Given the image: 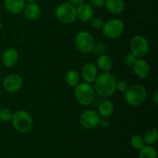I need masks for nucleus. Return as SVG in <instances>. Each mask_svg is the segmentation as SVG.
<instances>
[{
	"instance_id": "obj_1",
	"label": "nucleus",
	"mask_w": 158,
	"mask_h": 158,
	"mask_svg": "<svg viewBox=\"0 0 158 158\" xmlns=\"http://www.w3.org/2000/svg\"><path fill=\"white\" fill-rule=\"evenodd\" d=\"M117 80L114 74L110 72L102 73L97 76L94 81V90L100 97L108 98L115 93Z\"/></svg>"
},
{
	"instance_id": "obj_2",
	"label": "nucleus",
	"mask_w": 158,
	"mask_h": 158,
	"mask_svg": "<svg viewBox=\"0 0 158 158\" xmlns=\"http://www.w3.org/2000/svg\"><path fill=\"white\" fill-rule=\"evenodd\" d=\"M74 96L77 101L82 106H89L94 102L96 93L90 83L83 82L79 83L74 87Z\"/></svg>"
},
{
	"instance_id": "obj_3",
	"label": "nucleus",
	"mask_w": 158,
	"mask_h": 158,
	"mask_svg": "<svg viewBox=\"0 0 158 158\" xmlns=\"http://www.w3.org/2000/svg\"><path fill=\"white\" fill-rule=\"evenodd\" d=\"M147 89L142 85L136 84L129 86L124 93V100L127 104L132 106L141 105L147 97Z\"/></svg>"
},
{
	"instance_id": "obj_4",
	"label": "nucleus",
	"mask_w": 158,
	"mask_h": 158,
	"mask_svg": "<svg viewBox=\"0 0 158 158\" xmlns=\"http://www.w3.org/2000/svg\"><path fill=\"white\" fill-rule=\"evenodd\" d=\"M11 121L14 129L22 134L29 132L32 127V117L27 111L23 110H20L13 114Z\"/></svg>"
},
{
	"instance_id": "obj_5",
	"label": "nucleus",
	"mask_w": 158,
	"mask_h": 158,
	"mask_svg": "<svg viewBox=\"0 0 158 158\" xmlns=\"http://www.w3.org/2000/svg\"><path fill=\"white\" fill-rule=\"evenodd\" d=\"M55 15L63 24H72L77 19L76 7L69 2L61 3L56 9Z\"/></svg>"
},
{
	"instance_id": "obj_6",
	"label": "nucleus",
	"mask_w": 158,
	"mask_h": 158,
	"mask_svg": "<svg viewBox=\"0 0 158 158\" xmlns=\"http://www.w3.org/2000/svg\"><path fill=\"white\" fill-rule=\"evenodd\" d=\"M125 26L123 22L120 19H113L104 23L102 30L105 37L110 40H115L123 35Z\"/></svg>"
},
{
	"instance_id": "obj_7",
	"label": "nucleus",
	"mask_w": 158,
	"mask_h": 158,
	"mask_svg": "<svg viewBox=\"0 0 158 158\" xmlns=\"http://www.w3.org/2000/svg\"><path fill=\"white\" fill-rule=\"evenodd\" d=\"M75 45L77 49L83 54L90 53L95 45L94 36L87 31L78 32L75 37Z\"/></svg>"
},
{
	"instance_id": "obj_8",
	"label": "nucleus",
	"mask_w": 158,
	"mask_h": 158,
	"mask_svg": "<svg viewBox=\"0 0 158 158\" xmlns=\"http://www.w3.org/2000/svg\"><path fill=\"white\" fill-rule=\"evenodd\" d=\"M131 52L137 58H143L149 52L150 45L148 40L141 35H136L131 39Z\"/></svg>"
},
{
	"instance_id": "obj_9",
	"label": "nucleus",
	"mask_w": 158,
	"mask_h": 158,
	"mask_svg": "<svg viewBox=\"0 0 158 158\" xmlns=\"http://www.w3.org/2000/svg\"><path fill=\"white\" fill-rule=\"evenodd\" d=\"M101 117L95 110H86L80 117V123L86 130H94L99 126Z\"/></svg>"
},
{
	"instance_id": "obj_10",
	"label": "nucleus",
	"mask_w": 158,
	"mask_h": 158,
	"mask_svg": "<svg viewBox=\"0 0 158 158\" xmlns=\"http://www.w3.org/2000/svg\"><path fill=\"white\" fill-rule=\"evenodd\" d=\"M3 88L9 93H15L21 89L23 86V78L16 73L6 76L2 82Z\"/></svg>"
},
{
	"instance_id": "obj_11",
	"label": "nucleus",
	"mask_w": 158,
	"mask_h": 158,
	"mask_svg": "<svg viewBox=\"0 0 158 158\" xmlns=\"http://www.w3.org/2000/svg\"><path fill=\"white\" fill-rule=\"evenodd\" d=\"M81 76L84 82L91 84L94 83L98 76V68L93 63H86L82 67Z\"/></svg>"
},
{
	"instance_id": "obj_12",
	"label": "nucleus",
	"mask_w": 158,
	"mask_h": 158,
	"mask_svg": "<svg viewBox=\"0 0 158 158\" xmlns=\"http://www.w3.org/2000/svg\"><path fill=\"white\" fill-rule=\"evenodd\" d=\"M135 75L140 79H147L150 75L151 69L148 62L143 58H137L133 65Z\"/></svg>"
},
{
	"instance_id": "obj_13",
	"label": "nucleus",
	"mask_w": 158,
	"mask_h": 158,
	"mask_svg": "<svg viewBox=\"0 0 158 158\" xmlns=\"http://www.w3.org/2000/svg\"><path fill=\"white\" fill-rule=\"evenodd\" d=\"M77 18L83 23L89 22L94 15V8L89 3H83L76 8Z\"/></svg>"
},
{
	"instance_id": "obj_14",
	"label": "nucleus",
	"mask_w": 158,
	"mask_h": 158,
	"mask_svg": "<svg viewBox=\"0 0 158 158\" xmlns=\"http://www.w3.org/2000/svg\"><path fill=\"white\" fill-rule=\"evenodd\" d=\"M19 60V53L16 49L13 48H8L2 55V61L5 66L11 68L17 64Z\"/></svg>"
},
{
	"instance_id": "obj_15",
	"label": "nucleus",
	"mask_w": 158,
	"mask_h": 158,
	"mask_svg": "<svg viewBox=\"0 0 158 158\" xmlns=\"http://www.w3.org/2000/svg\"><path fill=\"white\" fill-rule=\"evenodd\" d=\"M104 6L111 14L118 15L124 11L125 3L123 0H105Z\"/></svg>"
},
{
	"instance_id": "obj_16",
	"label": "nucleus",
	"mask_w": 158,
	"mask_h": 158,
	"mask_svg": "<svg viewBox=\"0 0 158 158\" xmlns=\"http://www.w3.org/2000/svg\"><path fill=\"white\" fill-rule=\"evenodd\" d=\"M23 12L26 18L31 21L38 19L41 15L40 7L35 2H29L26 5L23 9Z\"/></svg>"
},
{
	"instance_id": "obj_17",
	"label": "nucleus",
	"mask_w": 158,
	"mask_h": 158,
	"mask_svg": "<svg viewBox=\"0 0 158 158\" xmlns=\"http://www.w3.org/2000/svg\"><path fill=\"white\" fill-rule=\"evenodd\" d=\"M26 1L25 0H5L4 7L12 14H19L23 11Z\"/></svg>"
},
{
	"instance_id": "obj_18",
	"label": "nucleus",
	"mask_w": 158,
	"mask_h": 158,
	"mask_svg": "<svg viewBox=\"0 0 158 158\" xmlns=\"http://www.w3.org/2000/svg\"><path fill=\"white\" fill-rule=\"evenodd\" d=\"M96 66L103 73L110 72L113 67V60L110 56L105 53L102 54L97 57Z\"/></svg>"
},
{
	"instance_id": "obj_19",
	"label": "nucleus",
	"mask_w": 158,
	"mask_h": 158,
	"mask_svg": "<svg viewBox=\"0 0 158 158\" xmlns=\"http://www.w3.org/2000/svg\"><path fill=\"white\" fill-rule=\"evenodd\" d=\"M101 117L109 118L114 113V105L110 100H103L100 103L98 106V111Z\"/></svg>"
},
{
	"instance_id": "obj_20",
	"label": "nucleus",
	"mask_w": 158,
	"mask_h": 158,
	"mask_svg": "<svg viewBox=\"0 0 158 158\" xmlns=\"http://www.w3.org/2000/svg\"><path fill=\"white\" fill-rule=\"evenodd\" d=\"M65 81L66 84L70 87H75L80 83V75L75 69L67 71L65 75Z\"/></svg>"
},
{
	"instance_id": "obj_21",
	"label": "nucleus",
	"mask_w": 158,
	"mask_h": 158,
	"mask_svg": "<svg viewBox=\"0 0 158 158\" xmlns=\"http://www.w3.org/2000/svg\"><path fill=\"white\" fill-rule=\"evenodd\" d=\"M157 150L152 147V145H146L143 146L140 150L138 158H157Z\"/></svg>"
},
{
	"instance_id": "obj_22",
	"label": "nucleus",
	"mask_w": 158,
	"mask_h": 158,
	"mask_svg": "<svg viewBox=\"0 0 158 158\" xmlns=\"http://www.w3.org/2000/svg\"><path fill=\"white\" fill-rule=\"evenodd\" d=\"M144 143L148 145H153L157 141L158 131L154 128H151L146 131L143 136Z\"/></svg>"
},
{
	"instance_id": "obj_23",
	"label": "nucleus",
	"mask_w": 158,
	"mask_h": 158,
	"mask_svg": "<svg viewBox=\"0 0 158 158\" xmlns=\"http://www.w3.org/2000/svg\"><path fill=\"white\" fill-rule=\"evenodd\" d=\"M131 145L136 150H140L145 145L144 140L142 136L134 135L131 138Z\"/></svg>"
},
{
	"instance_id": "obj_24",
	"label": "nucleus",
	"mask_w": 158,
	"mask_h": 158,
	"mask_svg": "<svg viewBox=\"0 0 158 158\" xmlns=\"http://www.w3.org/2000/svg\"><path fill=\"white\" fill-rule=\"evenodd\" d=\"M106 45L103 42H99V43H96L94 46V49H93L92 52L94 53V55L96 56H100L102 54H104L106 52Z\"/></svg>"
},
{
	"instance_id": "obj_25",
	"label": "nucleus",
	"mask_w": 158,
	"mask_h": 158,
	"mask_svg": "<svg viewBox=\"0 0 158 158\" xmlns=\"http://www.w3.org/2000/svg\"><path fill=\"white\" fill-rule=\"evenodd\" d=\"M13 114L9 108H2L0 110V120L2 122H9L12 120Z\"/></svg>"
},
{
	"instance_id": "obj_26",
	"label": "nucleus",
	"mask_w": 158,
	"mask_h": 158,
	"mask_svg": "<svg viewBox=\"0 0 158 158\" xmlns=\"http://www.w3.org/2000/svg\"><path fill=\"white\" fill-rule=\"evenodd\" d=\"M89 22H90V25L92 28H94L96 30L102 29L103 25H104V21L103 20V19L100 18V17H94Z\"/></svg>"
},
{
	"instance_id": "obj_27",
	"label": "nucleus",
	"mask_w": 158,
	"mask_h": 158,
	"mask_svg": "<svg viewBox=\"0 0 158 158\" xmlns=\"http://www.w3.org/2000/svg\"><path fill=\"white\" fill-rule=\"evenodd\" d=\"M137 57L132 54L131 52L130 53H127L126 56H125L124 59H123V62H124L125 65L128 66H133V65L134 64L135 61L137 60Z\"/></svg>"
},
{
	"instance_id": "obj_28",
	"label": "nucleus",
	"mask_w": 158,
	"mask_h": 158,
	"mask_svg": "<svg viewBox=\"0 0 158 158\" xmlns=\"http://www.w3.org/2000/svg\"><path fill=\"white\" fill-rule=\"evenodd\" d=\"M128 87H129V85L124 80H120V81L117 82V84H116V89H117L119 92L123 93V94L126 92Z\"/></svg>"
},
{
	"instance_id": "obj_29",
	"label": "nucleus",
	"mask_w": 158,
	"mask_h": 158,
	"mask_svg": "<svg viewBox=\"0 0 158 158\" xmlns=\"http://www.w3.org/2000/svg\"><path fill=\"white\" fill-rule=\"evenodd\" d=\"M89 4L93 8H102L104 6L105 0H89Z\"/></svg>"
},
{
	"instance_id": "obj_30",
	"label": "nucleus",
	"mask_w": 158,
	"mask_h": 158,
	"mask_svg": "<svg viewBox=\"0 0 158 158\" xmlns=\"http://www.w3.org/2000/svg\"><path fill=\"white\" fill-rule=\"evenodd\" d=\"M99 125L102 128H108L110 125V121L109 118H106V117H101L100 120V123H99Z\"/></svg>"
},
{
	"instance_id": "obj_31",
	"label": "nucleus",
	"mask_w": 158,
	"mask_h": 158,
	"mask_svg": "<svg viewBox=\"0 0 158 158\" xmlns=\"http://www.w3.org/2000/svg\"><path fill=\"white\" fill-rule=\"evenodd\" d=\"M85 0H69V3H70L71 5H73L75 7H77L80 5L84 3Z\"/></svg>"
},
{
	"instance_id": "obj_32",
	"label": "nucleus",
	"mask_w": 158,
	"mask_h": 158,
	"mask_svg": "<svg viewBox=\"0 0 158 158\" xmlns=\"http://www.w3.org/2000/svg\"><path fill=\"white\" fill-rule=\"evenodd\" d=\"M153 101L155 104H157L158 103V92L157 91H155L153 94Z\"/></svg>"
},
{
	"instance_id": "obj_33",
	"label": "nucleus",
	"mask_w": 158,
	"mask_h": 158,
	"mask_svg": "<svg viewBox=\"0 0 158 158\" xmlns=\"http://www.w3.org/2000/svg\"><path fill=\"white\" fill-rule=\"evenodd\" d=\"M25 1L27 2L28 3H29V2H35L36 1V0H25Z\"/></svg>"
},
{
	"instance_id": "obj_34",
	"label": "nucleus",
	"mask_w": 158,
	"mask_h": 158,
	"mask_svg": "<svg viewBox=\"0 0 158 158\" xmlns=\"http://www.w3.org/2000/svg\"><path fill=\"white\" fill-rule=\"evenodd\" d=\"M2 28V22L0 21V31H1Z\"/></svg>"
}]
</instances>
